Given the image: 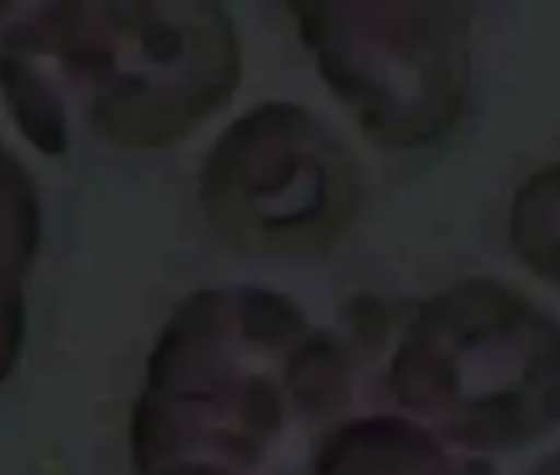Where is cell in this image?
Masks as SVG:
<instances>
[{"label": "cell", "mask_w": 560, "mask_h": 475, "mask_svg": "<svg viewBox=\"0 0 560 475\" xmlns=\"http://www.w3.org/2000/svg\"><path fill=\"white\" fill-rule=\"evenodd\" d=\"M324 27L330 83L370 136L419 149L448 136L465 109L471 73V4L330 8Z\"/></svg>", "instance_id": "2"}, {"label": "cell", "mask_w": 560, "mask_h": 475, "mask_svg": "<svg viewBox=\"0 0 560 475\" xmlns=\"http://www.w3.org/2000/svg\"><path fill=\"white\" fill-rule=\"evenodd\" d=\"M508 242L537 281L560 291V162L534 172L511 198Z\"/></svg>", "instance_id": "4"}, {"label": "cell", "mask_w": 560, "mask_h": 475, "mask_svg": "<svg viewBox=\"0 0 560 475\" xmlns=\"http://www.w3.org/2000/svg\"><path fill=\"white\" fill-rule=\"evenodd\" d=\"M530 475H560V449L557 452H550L547 459H540L537 465H534V472Z\"/></svg>", "instance_id": "5"}, {"label": "cell", "mask_w": 560, "mask_h": 475, "mask_svg": "<svg viewBox=\"0 0 560 475\" xmlns=\"http://www.w3.org/2000/svg\"><path fill=\"white\" fill-rule=\"evenodd\" d=\"M324 475H494V465L445 449L416 422L366 419L330 442Z\"/></svg>", "instance_id": "3"}, {"label": "cell", "mask_w": 560, "mask_h": 475, "mask_svg": "<svg viewBox=\"0 0 560 475\" xmlns=\"http://www.w3.org/2000/svg\"><path fill=\"white\" fill-rule=\"evenodd\" d=\"M393 393L458 452L534 445L560 429V321L504 281H458L409 321Z\"/></svg>", "instance_id": "1"}]
</instances>
